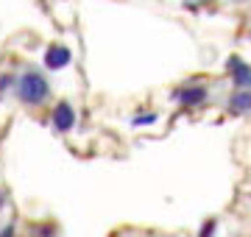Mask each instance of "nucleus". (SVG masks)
Masks as SVG:
<instances>
[{
  "mask_svg": "<svg viewBox=\"0 0 251 237\" xmlns=\"http://www.w3.org/2000/svg\"><path fill=\"white\" fill-rule=\"evenodd\" d=\"M14 92H17V98L23 100L25 106H42V103L50 98V84H48V78L42 73L25 70V73L14 81Z\"/></svg>",
  "mask_w": 251,
  "mask_h": 237,
  "instance_id": "nucleus-1",
  "label": "nucleus"
},
{
  "mask_svg": "<svg viewBox=\"0 0 251 237\" xmlns=\"http://www.w3.org/2000/svg\"><path fill=\"white\" fill-rule=\"evenodd\" d=\"M50 123H53V128L59 131V134L73 131V126H75V109H73L67 100H59L56 109H53V115H50Z\"/></svg>",
  "mask_w": 251,
  "mask_h": 237,
  "instance_id": "nucleus-2",
  "label": "nucleus"
},
{
  "mask_svg": "<svg viewBox=\"0 0 251 237\" xmlns=\"http://www.w3.org/2000/svg\"><path fill=\"white\" fill-rule=\"evenodd\" d=\"M73 62V53L67 45H50L45 50V67L48 70H64Z\"/></svg>",
  "mask_w": 251,
  "mask_h": 237,
  "instance_id": "nucleus-3",
  "label": "nucleus"
},
{
  "mask_svg": "<svg viewBox=\"0 0 251 237\" xmlns=\"http://www.w3.org/2000/svg\"><path fill=\"white\" fill-rule=\"evenodd\" d=\"M226 67H229V75L234 78V84H237V87H251V67L243 62V59L232 56V59L226 62Z\"/></svg>",
  "mask_w": 251,
  "mask_h": 237,
  "instance_id": "nucleus-4",
  "label": "nucleus"
},
{
  "mask_svg": "<svg viewBox=\"0 0 251 237\" xmlns=\"http://www.w3.org/2000/svg\"><path fill=\"white\" fill-rule=\"evenodd\" d=\"M229 109H232L234 115H243V112H249V109H251V90L234 92V98L229 100Z\"/></svg>",
  "mask_w": 251,
  "mask_h": 237,
  "instance_id": "nucleus-5",
  "label": "nucleus"
},
{
  "mask_svg": "<svg viewBox=\"0 0 251 237\" xmlns=\"http://www.w3.org/2000/svg\"><path fill=\"white\" fill-rule=\"evenodd\" d=\"M176 98H179L181 103H190V106H193V103H201V100L206 98V90L204 87H187V90L176 92Z\"/></svg>",
  "mask_w": 251,
  "mask_h": 237,
  "instance_id": "nucleus-6",
  "label": "nucleus"
},
{
  "mask_svg": "<svg viewBox=\"0 0 251 237\" xmlns=\"http://www.w3.org/2000/svg\"><path fill=\"white\" fill-rule=\"evenodd\" d=\"M11 87H14V78H11V75H0V98H3Z\"/></svg>",
  "mask_w": 251,
  "mask_h": 237,
  "instance_id": "nucleus-7",
  "label": "nucleus"
},
{
  "mask_svg": "<svg viewBox=\"0 0 251 237\" xmlns=\"http://www.w3.org/2000/svg\"><path fill=\"white\" fill-rule=\"evenodd\" d=\"M151 123H156V115H140V118H134V126H151Z\"/></svg>",
  "mask_w": 251,
  "mask_h": 237,
  "instance_id": "nucleus-8",
  "label": "nucleus"
},
{
  "mask_svg": "<svg viewBox=\"0 0 251 237\" xmlns=\"http://www.w3.org/2000/svg\"><path fill=\"white\" fill-rule=\"evenodd\" d=\"M215 226H218L215 220H206L204 229H201V237H212V235H215Z\"/></svg>",
  "mask_w": 251,
  "mask_h": 237,
  "instance_id": "nucleus-9",
  "label": "nucleus"
},
{
  "mask_svg": "<svg viewBox=\"0 0 251 237\" xmlns=\"http://www.w3.org/2000/svg\"><path fill=\"white\" fill-rule=\"evenodd\" d=\"M0 237H14V223H6L3 232H0Z\"/></svg>",
  "mask_w": 251,
  "mask_h": 237,
  "instance_id": "nucleus-10",
  "label": "nucleus"
},
{
  "mask_svg": "<svg viewBox=\"0 0 251 237\" xmlns=\"http://www.w3.org/2000/svg\"><path fill=\"white\" fill-rule=\"evenodd\" d=\"M0 210H3V195H0Z\"/></svg>",
  "mask_w": 251,
  "mask_h": 237,
  "instance_id": "nucleus-11",
  "label": "nucleus"
}]
</instances>
